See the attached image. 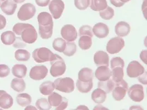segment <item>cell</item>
<instances>
[{
	"instance_id": "6da1fadb",
	"label": "cell",
	"mask_w": 147,
	"mask_h": 110,
	"mask_svg": "<svg viewBox=\"0 0 147 110\" xmlns=\"http://www.w3.org/2000/svg\"><path fill=\"white\" fill-rule=\"evenodd\" d=\"M39 34L42 39H48L52 36L54 22L51 15L46 12H41L38 15Z\"/></svg>"
},
{
	"instance_id": "7a4b0ae2",
	"label": "cell",
	"mask_w": 147,
	"mask_h": 110,
	"mask_svg": "<svg viewBox=\"0 0 147 110\" xmlns=\"http://www.w3.org/2000/svg\"><path fill=\"white\" fill-rule=\"evenodd\" d=\"M56 54H54L49 48H40L35 50L32 53V57L34 61L37 63L51 61L56 57Z\"/></svg>"
},
{
	"instance_id": "3957f363",
	"label": "cell",
	"mask_w": 147,
	"mask_h": 110,
	"mask_svg": "<svg viewBox=\"0 0 147 110\" xmlns=\"http://www.w3.org/2000/svg\"><path fill=\"white\" fill-rule=\"evenodd\" d=\"M51 68L50 72L51 75L53 77H57L59 76L63 75L66 70V65L62 59V58L59 55H56V57L53 60L50 61Z\"/></svg>"
},
{
	"instance_id": "277c9868",
	"label": "cell",
	"mask_w": 147,
	"mask_h": 110,
	"mask_svg": "<svg viewBox=\"0 0 147 110\" xmlns=\"http://www.w3.org/2000/svg\"><path fill=\"white\" fill-rule=\"evenodd\" d=\"M54 83L55 89L63 93H70L74 90V80L69 77L58 78Z\"/></svg>"
},
{
	"instance_id": "5b68a950",
	"label": "cell",
	"mask_w": 147,
	"mask_h": 110,
	"mask_svg": "<svg viewBox=\"0 0 147 110\" xmlns=\"http://www.w3.org/2000/svg\"><path fill=\"white\" fill-rule=\"evenodd\" d=\"M36 11L35 7L33 4L27 3L21 6L17 13V17L20 21H27L33 17Z\"/></svg>"
},
{
	"instance_id": "8992f818",
	"label": "cell",
	"mask_w": 147,
	"mask_h": 110,
	"mask_svg": "<svg viewBox=\"0 0 147 110\" xmlns=\"http://www.w3.org/2000/svg\"><path fill=\"white\" fill-rule=\"evenodd\" d=\"M125 47V41L120 37H115L108 41L107 45V52L114 55L120 52Z\"/></svg>"
},
{
	"instance_id": "52a82bcc",
	"label": "cell",
	"mask_w": 147,
	"mask_h": 110,
	"mask_svg": "<svg viewBox=\"0 0 147 110\" xmlns=\"http://www.w3.org/2000/svg\"><path fill=\"white\" fill-rule=\"evenodd\" d=\"M128 86L124 80L115 82V86L113 90V96L116 101H121L126 96Z\"/></svg>"
},
{
	"instance_id": "ba28073f",
	"label": "cell",
	"mask_w": 147,
	"mask_h": 110,
	"mask_svg": "<svg viewBox=\"0 0 147 110\" xmlns=\"http://www.w3.org/2000/svg\"><path fill=\"white\" fill-rule=\"evenodd\" d=\"M128 94L130 99L134 102H141L144 98L143 87L140 84H134L128 89Z\"/></svg>"
},
{
	"instance_id": "9c48e42d",
	"label": "cell",
	"mask_w": 147,
	"mask_h": 110,
	"mask_svg": "<svg viewBox=\"0 0 147 110\" xmlns=\"http://www.w3.org/2000/svg\"><path fill=\"white\" fill-rule=\"evenodd\" d=\"M20 36L23 41L29 44L35 42L38 38V34L35 28L30 24L21 32Z\"/></svg>"
},
{
	"instance_id": "30bf717a",
	"label": "cell",
	"mask_w": 147,
	"mask_h": 110,
	"mask_svg": "<svg viewBox=\"0 0 147 110\" xmlns=\"http://www.w3.org/2000/svg\"><path fill=\"white\" fill-rule=\"evenodd\" d=\"M49 9L55 19L60 18L65 9V3L62 0H52Z\"/></svg>"
},
{
	"instance_id": "8fae6325",
	"label": "cell",
	"mask_w": 147,
	"mask_h": 110,
	"mask_svg": "<svg viewBox=\"0 0 147 110\" xmlns=\"http://www.w3.org/2000/svg\"><path fill=\"white\" fill-rule=\"evenodd\" d=\"M61 35L65 41L73 42L78 36V33L76 28L71 24H66L62 28Z\"/></svg>"
},
{
	"instance_id": "7c38bea8",
	"label": "cell",
	"mask_w": 147,
	"mask_h": 110,
	"mask_svg": "<svg viewBox=\"0 0 147 110\" xmlns=\"http://www.w3.org/2000/svg\"><path fill=\"white\" fill-rule=\"evenodd\" d=\"M144 71L145 69L143 66L137 61H131L127 66V74L130 78H137Z\"/></svg>"
},
{
	"instance_id": "4fadbf2b",
	"label": "cell",
	"mask_w": 147,
	"mask_h": 110,
	"mask_svg": "<svg viewBox=\"0 0 147 110\" xmlns=\"http://www.w3.org/2000/svg\"><path fill=\"white\" fill-rule=\"evenodd\" d=\"M47 73L48 69L46 66L44 65L35 66L30 69L29 76L34 80H41L47 76Z\"/></svg>"
},
{
	"instance_id": "5bb4252c",
	"label": "cell",
	"mask_w": 147,
	"mask_h": 110,
	"mask_svg": "<svg viewBox=\"0 0 147 110\" xmlns=\"http://www.w3.org/2000/svg\"><path fill=\"white\" fill-rule=\"evenodd\" d=\"M94 61L97 66H107L109 65V57L107 52L103 51H97L94 56Z\"/></svg>"
},
{
	"instance_id": "9a60e30c",
	"label": "cell",
	"mask_w": 147,
	"mask_h": 110,
	"mask_svg": "<svg viewBox=\"0 0 147 110\" xmlns=\"http://www.w3.org/2000/svg\"><path fill=\"white\" fill-rule=\"evenodd\" d=\"M112 76V72L110 68L105 66H99L95 72V77L99 81H105L109 79Z\"/></svg>"
},
{
	"instance_id": "2e32d148",
	"label": "cell",
	"mask_w": 147,
	"mask_h": 110,
	"mask_svg": "<svg viewBox=\"0 0 147 110\" xmlns=\"http://www.w3.org/2000/svg\"><path fill=\"white\" fill-rule=\"evenodd\" d=\"M93 32L94 34L97 38L102 39L107 37L109 34V29L107 24L98 23L94 26Z\"/></svg>"
},
{
	"instance_id": "e0dca14e",
	"label": "cell",
	"mask_w": 147,
	"mask_h": 110,
	"mask_svg": "<svg viewBox=\"0 0 147 110\" xmlns=\"http://www.w3.org/2000/svg\"><path fill=\"white\" fill-rule=\"evenodd\" d=\"M13 104L12 97L4 90H0V107L3 109H8Z\"/></svg>"
},
{
	"instance_id": "ac0fdd59",
	"label": "cell",
	"mask_w": 147,
	"mask_h": 110,
	"mask_svg": "<svg viewBox=\"0 0 147 110\" xmlns=\"http://www.w3.org/2000/svg\"><path fill=\"white\" fill-rule=\"evenodd\" d=\"M115 33L119 37H126L129 34L131 27L126 21H119L115 26Z\"/></svg>"
},
{
	"instance_id": "d6986e66",
	"label": "cell",
	"mask_w": 147,
	"mask_h": 110,
	"mask_svg": "<svg viewBox=\"0 0 147 110\" xmlns=\"http://www.w3.org/2000/svg\"><path fill=\"white\" fill-rule=\"evenodd\" d=\"M17 3L12 0H6L1 5V10L8 15L13 14L17 9Z\"/></svg>"
},
{
	"instance_id": "ffe728a7",
	"label": "cell",
	"mask_w": 147,
	"mask_h": 110,
	"mask_svg": "<svg viewBox=\"0 0 147 110\" xmlns=\"http://www.w3.org/2000/svg\"><path fill=\"white\" fill-rule=\"evenodd\" d=\"M94 73L92 69L89 68L81 69L78 73V80L83 82L93 81Z\"/></svg>"
},
{
	"instance_id": "44dd1931",
	"label": "cell",
	"mask_w": 147,
	"mask_h": 110,
	"mask_svg": "<svg viewBox=\"0 0 147 110\" xmlns=\"http://www.w3.org/2000/svg\"><path fill=\"white\" fill-rule=\"evenodd\" d=\"M107 93L100 88H98L93 91L92 94V99L95 103H104L107 99Z\"/></svg>"
},
{
	"instance_id": "7402d4cb",
	"label": "cell",
	"mask_w": 147,
	"mask_h": 110,
	"mask_svg": "<svg viewBox=\"0 0 147 110\" xmlns=\"http://www.w3.org/2000/svg\"><path fill=\"white\" fill-rule=\"evenodd\" d=\"M12 72L14 76L18 78H23L27 74V67L24 64H16L13 67Z\"/></svg>"
},
{
	"instance_id": "603a6c76",
	"label": "cell",
	"mask_w": 147,
	"mask_h": 110,
	"mask_svg": "<svg viewBox=\"0 0 147 110\" xmlns=\"http://www.w3.org/2000/svg\"><path fill=\"white\" fill-rule=\"evenodd\" d=\"M16 36L15 33L11 31H7L3 33L1 36L2 43L6 45H11L16 41Z\"/></svg>"
},
{
	"instance_id": "cb8c5ba5",
	"label": "cell",
	"mask_w": 147,
	"mask_h": 110,
	"mask_svg": "<svg viewBox=\"0 0 147 110\" xmlns=\"http://www.w3.org/2000/svg\"><path fill=\"white\" fill-rule=\"evenodd\" d=\"M54 83L51 81L44 82L39 87L40 93L44 95H49L54 91Z\"/></svg>"
},
{
	"instance_id": "d4e9b609",
	"label": "cell",
	"mask_w": 147,
	"mask_h": 110,
	"mask_svg": "<svg viewBox=\"0 0 147 110\" xmlns=\"http://www.w3.org/2000/svg\"><path fill=\"white\" fill-rule=\"evenodd\" d=\"M90 7L94 11H101L107 7V0H89Z\"/></svg>"
},
{
	"instance_id": "484cf974",
	"label": "cell",
	"mask_w": 147,
	"mask_h": 110,
	"mask_svg": "<svg viewBox=\"0 0 147 110\" xmlns=\"http://www.w3.org/2000/svg\"><path fill=\"white\" fill-rule=\"evenodd\" d=\"M98 84V88L103 90L107 94L111 92L115 86V82L110 78L105 81H99Z\"/></svg>"
},
{
	"instance_id": "4316f807",
	"label": "cell",
	"mask_w": 147,
	"mask_h": 110,
	"mask_svg": "<svg viewBox=\"0 0 147 110\" xmlns=\"http://www.w3.org/2000/svg\"><path fill=\"white\" fill-rule=\"evenodd\" d=\"M11 87L12 89L17 92H23L26 89V83L22 79L14 78L11 83Z\"/></svg>"
},
{
	"instance_id": "83f0119b",
	"label": "cell",
	"mask_w": 147,
	"mask_h": 110,
	"mask_svg": "<svg viewBox=\"0 0 147 110\" xmlns=\"http://www.w3.org/2000/svg\"><path fill=\"white\" fill-rule=\"evenodd\" d=\"M17 103L21 107H26L32 103V97L27 93L18 94L16 97Z\"/></svg>"
},
{
	"instance_id": "f1b7e54d",
	"label": "cell",
	"mask_w": 147,
	"mask_h": 110,
	"mask_svg": "<svg viewBox=\"0 0 147 110\" xmlns=\"http://www.w3.org/2000/svg\"><path fill=\"white\" fill-rule=\"evenodd\" d=\"M76 87L79 91L82 93H87L92 89L93 87V81L83 82L78 80L76 83Z\"/></svg>"
},
{
	"instance_id": "f546056e",
	"label": "cell",
	"mask_w": 147,
	"mask_h": 110,
	"mask_svg": "<svg viewBox=\"0 0 147 110\" xmlns=\"http://www.w3.org/2000/svg\"><path fill=\"white\" fill-rule=\"evenodd\" d=\"M63 99V97L55 92H53L48 97L49 103L51 106L55 107V108L58 107L62 103Z\"/></svg>"
},
{
	"instance_id": "4dcf8cb0",
	"label": "cell",
	"mask_w": 147,
	"mask_h": 110,
	"mask_svg": "<svg viewBox=\"0 0 147 110\" xmlns=\"http://www.w3.org/2000/svg\"><path fill=\"white\" fill-rule=\"evenodd\" d=\"M79 46L83 50H87L91 48L92 45V38L89 36H80L78 41Z\"/></svg>"
},
{
	"instance_id": "1f68e13d",
	"label": "cell",
	"mask_w": 147,
	"mask_h": 110,
	"mask_svg": "<svg viewBox=\"0 0 147 110\" xmlns=\"http://www.w3.org/2000/svg\"><path fill=\"white\" fill-rule=\"evenodd\" d=\"M112 79L114 82H118L122 80L124 76L123 68L121 67H115L112 69Z\"/></svg>"
},
{
	"instance_id": "d6a6232c",
	"label": "cell",
	"mask_w": 147,
	"mask_h": 110,
	"mask_svg": "<svg viewBox=\"0 0 147 110\" xmlns=\"http://www.w3.org/2000/svg\"><path fill=\"white\" fill-rule=\"evenodd\" d=\"M30 53L24 49H18L15 52V58L18 61H27L30 59Z\"/></svg>"
},
{
	"instance_id": "836d02e7",
	"label": "cell",
	"mask_w": 147,
	"mask_h": 110,
	"mask_svg": "<svg viewBox=\"0 0 147 110\" xmlns=\"http://www.w3.org/2000/svg\"><path fill=\"white\" fill-rule=\"evenodd\" d=\"M66 46V42L61 38L55 39L53 43V47L54 50L60 52H63L64 51Z\"/></svg>"
},
{
	"instance_id": "e575fe53",
	"label": "cell",
	"mask_w": 147,
	"mask_h": 110,
	"mask_svg": "<svg viewBox=\"0 0 147 110\" xmlns=\"http://www.w3.org/2000/svg\"><path fill=\"white\" fill-rule=\"evenodd\" d=\"M77 51V46L74 42H66V48L63 52V54L68 57L74 56Z\"/></svg>"
},
{
	"instance_id": "d590c367",
	"label": "cell",
	"mask_w": 147,
	"mask_h": 110,
	"mask_svg": "<svg viewBox=\"0 0 147 110\" xmlns=\"http://www.w3.org/2000/svg\"><path fill=\"white\" fill-rule=\"evenodd\" d=\"M35 106L40 110H49L51 109V106L45 98H41L36 101Z\"/></svg>"
},
{
	"instance_id": "8d00e7d4",
	"label": "cell",
	"mask_w": 147,
	"mask_h": 110,
	"mask_svg": "<svg viewBox=\"0 0 147 110\" xmlns=\"http://www.w3.org/2000/svg\"><path fill=\"white\" fill-rule=\"evenodd\" d=\"M100 16L105 20H110L114 15V10L111 7L107 6L104 9L100 11Z\"/></svg>"
},
{
	"instance_id": "74e56055",
	"label": "cell",
	"mask_w": 147,
	"mask_h": 110,
	"mask_svg": "<svg viewBox=\"0 0 147 110\" xmlns=\"http://www.w3.org/2000/svg\"><path fill=\"white\" fill-rule=\"evenodd\" d=\"M79 35L80 36L87 35L92 38L94 36L93 29L90 26L88 25H83L80 28L79 30Z\"/></svg>"
},
{
	"instance_id": "f35d334b",
	"label": "cell",
	"mask_w": 147,
	"mask_h": 110,
	"mask_svg": "<svg viewBox=\"0 0 147 110\" xmlns=\"http://www.w3.org/2000/svg\"><path fill=\"white\" fill-rule=\"evenodd\" d=\"M90 5L89 0H74V5L80 10H85Z\"/></svg>"
},
{
	"instance_id": "ab89813d",
	"label": "cell",
	"mask_w": 147,
	"mask_h": 110,
	"mask_svg": "<svg viewBox=\"0 0 147 110\" xmlns=\"http://www.w3.org/2000/svg\"><path fill=\"white\" fill-rule=\"evenodd\" d=\"M115 67H125V62L120 57H114L111 60V68L112 69Z\"/></svg>"
},
{
	"instance_id": "60d3db41",
	"label": "cell",
	"mask_w": 147,
	"mask_h": 110,
	"mask_svg": "<svg viewBox=\"0 0 147 110\" xmlns=\"http://www.w3.org/2000/svg\"><path fill=\"white\" fill-rule=\"evenodd\" d=\"M29 24H27V23H17L14 25L13 27V31L14 33L16 34L17 35H20L21 32L26 28H27Z\"/></svg>"
},
{
	"instance_id": "b9f144b4",
	"label": "cell",
	"mask_w": 147,
	"mask_h": 110,
	"mask_svg": "<svg viewBox=\"0 0 147 110\" xmlns=\"http://www.w3.org/2000/svg\"><path fill=\"white\" fill-rule=\"evenodd\" d=\"M10 73V69L6 64H0V78H5Z\"/></svg>"
},
{
	"instance_id": "7bdbcfd3",
	"label": "cell",
	"mask_w": 147,
	"mask_h": 110,
	"mask_svg": "<svg viewBox=\"0 0 147 110\" xmlns=\"http://www.w3.org/2000/svg\"><path fill=\"white\" fill-rule=\"evenodd\" d=\"M147 71H144V73L140 76H138V80L140 82H141L142 84L144 85H147Z\"/></svg>"
},
{
	"instance_id": "ee69618b",
	"label": "cell",
	"mask_w": 147,
	"mask_h": 110,
	"mask_svg": "<svg viewBox=\"0 0 147 110\" xmlns=\"http://www.w3.org/2000/svg\"><path fill=\"white\" fill-rule=\"evenodd\" d=\"M68 106V99L63 97V101L60 105L55 108L56 110H63L66 109Z\"/></svg>"
},
{
	"instance_id": "f6af8a7d",
	"label": "cell",
	"mask_w": 147,
	"mask_h": 110,
	"mask_svg": "<svg viewBox=\"0 0 147 110\" xmlns=\"http://www.w3.org/2000/svg\"><path fill=\"white\" fill-rule=\"evenodd\" d=\"M15 43L14 42L13 46L14 47H16V46L17 45H18V48H24L26 46V44L24 43L23 42L24 41L22 40V38H16V41H14Z\"/></svg>"
},
{
	"instance_id": "bcb514c9",
	"label": "cell",
	"mask_w": 147,
	"mask_h": 110,
	"mask_svg": "<svg viewBox=\"0 0 147 110\" xmlns=\"http://www.w3.org/2000/svg\"><path fill=\"white\" fill-rule=\"evenodd\" d=\"M50 2V0H35L36 5L40 7H47Z\"/></svg>"
},
{
	"instance_id": "7dc6e473",
	"label": "cell",
	"mask_w": 147,
	"mask_h": 110,
	"mask_svg": "<svg viewBox=\"0 0 147 110\" xmlns=\"http://www.w3.org/2000/svg\"><path fill=\"white\" fill-rule=\"evenodd\" d=\"M111 3L116 7H120L125 5V3L121 1V0H110Z\"/></svg>"
},
{
	"instance_id": "c3c4849f",
	"label": "cell",
	"mask_w": 147,
	"mask_h": 110,
	"mask_svg": "<svg viewBox=\"0 0 147 110\" xmlns=\"http://www.w3.org/2000/svg\"><path fill=\"white\" fill-rule=\"evenodd\" d=\"M6 25V18L0 14V30L4 29Z\"/></svg>"
},
{
	"instance_id": "681fc988",
	"label": "cell",
	"mask_w": 147,
	"mask_h": 110,
	"mask_svg": "<svg viewBox=\"0 0 147 110\" xmlns=\"http://www.w3.org/2000/svg\"><path fill=\"white\" fill-rule=\"evenodd\" d=\"M147 50H143L140 52V60L144 62L145 64H147Z\"/></svg>"
},
{
	"instance_id": "f907efd6",
	"label": "cell",
	"mask_w": 147,
	"mask_h": 110,
	"mask_svg": "<svg viewBox=\"0 0 147 110\" xmlns=\"http://www.w3.org/2000/svg\"><path fill=\"white\" fill-rule=\"evenodd\" d=\"M142 10L144 14V18L147 19V0H144L142 7Z\"/></svg>"
},
{
	"instance_id": "816d5d0a",
	"label": "cell",
	"mask_w": 147,
	"mask_h": 110,
	"mask_svg": "<svg viewBox=\"0 0 147 110\" xmlns=\"http://www.w3.org/2000/svg\"><path fill=\"white\" fill-rule=\"evenodd\" d=\"M106 109L107 108H105V107H103L101 105H97L94 109V110H95V109H98V110H99V109Z\"/></svg>"
},
{
	"instance_id": "f5cc1de1",
	"label": "cell",
	"mask_w": 147,
	"mask_h": 110,
	"mask_svg": "<svg viewBox=\"0 0 147 110\" xmlns=\"http://www.w3.org/2000/svg\"><path fill=\"white\" fill-rule=\"evenodd\" d=\"M129 109L132 110V109H143L142 107H140V106H134L131 107Z\"/></svg>"
},
{
	"instance_id": "db71d44e",
	"label": "cell",
	"mask_w": 147,
	"mask_h": 110,
	"mask_svg": "<svg viewBox=\"0 0 147 110\" xmlns=\"http://www.w3.org/2000/svg\"><path fill=\"white\" fill-rule=\"evenodd\" d=\"M29 109H33V110H36V107H34L33 106H27V107L25 109V110H29Z\"/></svg>"
},
{
	"instance_id": "11a10c76",
	"label": "cell",
	"mask_w": 147,
	"mask_h": 110,
	"mask_svg": "<svg viewBox=\"0 0 147 110\" xmlns=\"http://www.w3.org/2000/svg\"><path fill=\"white\" fill-rule=\"evenodd\" d=\"M87 109V110H88V108L86 107V106H84V105H80V106L79 107H78L77 108V109L78 110V109Z\"/></svg>"
},
{
	"instance_id": "9f6ffc18",
	"label": "cell",
	"mask_w": 147,
	"mask_h": 110,
	"mask_svg": "<svg viewBox=\"0 0 147 110\" xmlns=\"http://www.w3.org/2000/svg\"><path fill=\"white\" fill-rule=\"evenodd\" d=\"M13 1L16 3H22L24 2L26 0H13Z\"/></svg>"
},
{
	"instance_id": "6f0895ef",
	"label": "cell",
	"mask_w": 147,
	"mask_h": 110,
	"mask_svg": "<svg viewBox=\"0 0 147 110\" xmlns=\"http://www.w3.org/2000/svg\"><path fill=\"white\" fill-rule=\"evenodd\" d=\"M131 0H121V2H123V3H126V2H129V1H130Z\"/></svg>"
},
{
	"instance_id": "680465c9",
	"label": "cell",
	"mask_w": 147,
	"mask_h": 110,
	"mask_svg": "<svg viewBox=\"0 0 147 110\" xmlns=\"http://www.w3.org/2000/svg\"><path fill=\"white\" fill-rule=\"evenodd\" d=\"M6 0H0V7L1 6V5H2V4L5 2V1H6Z\"/></svg>"
}]
</instances>
